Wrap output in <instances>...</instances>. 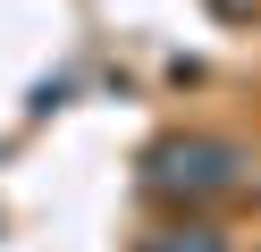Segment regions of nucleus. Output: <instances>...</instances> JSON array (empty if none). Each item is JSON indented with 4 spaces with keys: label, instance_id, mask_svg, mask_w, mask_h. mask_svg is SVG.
<instances>
[]
</instances>
